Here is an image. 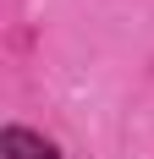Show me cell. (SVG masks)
<instances>
[{
    "label": "cell",
    "instance_id": "cell-1",
    "mask_svg": "<svg viewBox=\"0 0 154 159\" xmlns=\"http://www.w3.org/2000/svg\"><path fill=\"white\" fill-rule=\"evenodd\" d=\"M0 154L6 159H61L50 137H39V132H28V126H6L0 132Z\"/></svg>",
    "mask_w": 154,
    "mask_h": 159
}]
</instances>
